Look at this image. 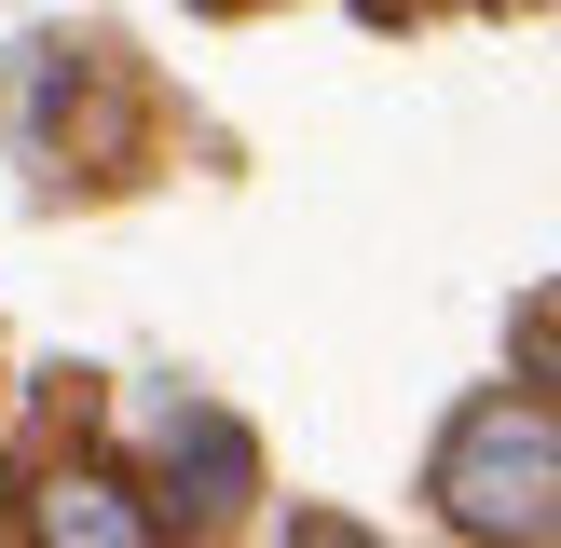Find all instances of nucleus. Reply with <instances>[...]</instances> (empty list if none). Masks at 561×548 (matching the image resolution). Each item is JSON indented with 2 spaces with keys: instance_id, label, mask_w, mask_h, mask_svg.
<instances>
[{
  "instance_id": "obj_1",
  "label": "nucleus",
  "mask_w": 561,
  "mask_h": 548,
  "mask_svg": "<svg viewBox=\"0 0 561 548\" xmlns=\"http://www.w3.org/2000/svg\"><path fill=\"white\" fill-rule=\"evenodd\" d=\"M438 521L493 548H548L561 535V411L535 398H480L438 438Z\"/></svg>"
},
{
  "instance_id": "obj_2",
  "label": "nucleus",
  "mask_w": 561,
  "mask_h": 548,
  "mask_svg": "<svg viewBox=\"0 0 561 548\" xmlns=\"http://www.w3.org/2000/svg\"><path fill=\"white\" fill-rule=\"evenodd\" d=\"M164 480H179V521H233L261 493V453H247L219 411H164Z\"/></svg>"
},
{
  "instance_id": "obj_3",
  "label": "nucleus",
  "mask_w": 561,
  "mask_h": 548,
  "mask_svg": "<svg viewBox=\"0 0 561 548\" xmlns=\"http://www.w3.org/2000/svg\"><path fill=\"white\" fill-rule=\"evenodd\" d=\"M27 521H42L55 548H151V535H164V507H137V493H124V480H96V466L42 480V493H27Z\"/></svg>"
},
{
  "instance_id": "obj_4",
  "label": "nucleus",
  "mask_w": 561,
  "mask_h": 548,
  "mask_svg": "<svg viewBox=\"0 0 561 548\" xmlns=\"http://www.w3.org/2000/svg\"><path fill=\"white\" fill-rule=\"evenodd\" d=\"M507 356H520V384H548V398H561V274H548L535 301H520V329H507Z\"/></svg>"
},
{
  "instance_id": "obj_5",
  "label": "nucleus",
  "mask_w": 561,
  "mask_h": 548,
  "mask_svg": "<svg viewBox=\"0 0 561 548\" xmlns=\"http://www.w3.org/2000/svg\"><path fill=\"white\" fill-rule=\"evenodd\" d=\"M0 507H14V466H0Z\"/></svg>"
},
{
  "instance_id": "obj_6",
  "label": "nucleus",
  "mask_w": 561,
  "mask_h": 548,
  "mask_svg": "<svg viewBox=\"0 0 561 548\" xmlns=\"http://www.w3.org/2000/svg\"><path fill=\"white\" fill-rule=\"evenodd\" d=\"M219 14H233V0H219Z\"/></svg>"
}]
</instances>
